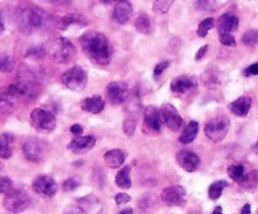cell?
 Instances as JSON below:
<instances>
[{
  "instance_id": "cell-33",
  "label": "cell",
  "mask_w": 258,
  "mask_h": 214,
  "mask_svg": "<svg viewBox=\"0 0 258 214\" xmlns=\"http://www.w3.org/2000/svg\"><path fill=\"white\" fill-rule=\"evenodd\" d=\"M214 19L213 18H207V19L202 20L201 24H199L198 30H197V34L201 38H206V35L208 34L209 30L214 27Z\"/></svg>"
},
{
  "instance_id": "cell-10",
  "label": "cell",
  "mask_w": 258,
  "mask_h": 214,
  "mask_svg": "<svg viewBox=\"0 0 258 214\" xmlns=\"http://www.w3.org/2000/svg\"><path fill=\"white\" fill-rule=\"evenodd\" d=\"M108 102L112 105H122L128 98V86L122 81H113L106 87Z\"/></svg>"
},
{
  "instance_id": "cell-14",
  "label": "cell",
  "mask_w": 258,
  "mask_h": 214,
  "mask_svg": "<svg viewBox=\"0 0 258 214\" xmlns=\"http://www.w3.org/2000/svg\"><path fill=\"white\" fill-rule=\"evenodd\" d=\"M144 127L153 132H160L163 130V118L160 110L155 106H149L144 112Z\"/></svg>"
},
{
  "instance_id": "cell-4",
  "label": "cell",
  "mask_w": 258,
  "mask_h": 214,
  "mask_svg": "<svg viewBox=\"0 0 258 214\" xmlns=\"http://www.w3.org/2000/svg\"><path fill=\"white\" fill-rule=\"evenodd\" d=\"M49 153V144L42 138H28L23 145V155L30 163H40Z\"/></svg>"
},
{
  "instance_id": "cell-44",
  "label": "cell",
  "mask_w": 258,
  "mask_h": 214,
  "mask_svg": "<svg viewBox=\"0 0 258 214\" xmlns=\"http://www.w3.org/2000/svg\"><path fill=\"white\" fill-rule=\"evenodd\" d=\"M258 75V63H253V64L249 65L248 68L244 69V76L249 77V76H257Z\"/></svg>"
},
{
  "instance_id": "cell-18",
  "label": "cell",
  "mask_w": 258,
  "mask_h": 214,
  "mask_svg": "<svg viewBox=\"0 0 258 214\" xmlns=\"http://www.w3.org/2000/svg\"><path fill=\"white\" fill-rule=\"evenodd\" d=\"M239 18L234 13H224L218 18L217 28H218L219 34H232V32L238 28Z\"/></svg>"
},
{
  "instance_id": "cell-6",
  "label": "cell",
  "mask_w": 258,
  "mask_h": 214,
  "mask_svg": "<svg viewBox=\"0 0 258 214\" xmlns=\"http://www.w3.org/2000/svg\"><path fill=\"white\" fill-rule=\"evenodd\" d=\"M63 85L71 91H80L85 90L86 85L88 82V75L86 69L81 65H73V67L68 68L60 77Z\"/></svg>"
},
{
  "instance_id": "cell-36",
  "label": "cell",
  "mask_w": 258,
  "mask_h": 214,
  "mask_svg": "<svg viewBox=\"0 0 258 214\" xmlns=\"http://www.w3.org/2000/svg\"><path fill=\"white\" fill-rule=\"evenodd\" d=\"M45 54V49L42 45H33V47L28 48L25 50V57H32V58H40Z\"/></svg>"
},
{
  "instance_id": "cell-25",
  "label": "cell",
  "mask_w": 258,
  "mask_h": 214,
  "mask_svg": "<svg viewBox=\"0 0 258 214\" xmlns=\"http://www.w3.org/2000/svg\"><path fill=\"white\" fill-rule=\"evenodd\" d=\"M202 82L207 88H217L222 83V75L217 69H208L202 75Z\"/></svg>"
},
{
  "instance_id": "cell-27",
  "label": "cell",
  "mask_w": 258,
  "mask_h": 214,
  "mask_svg": "<svg viewBox=\"0 0 258 214\" xmlns=\"http://www.w3.org/2000/svg\"><path fill=\"white\" fill-rule=\"evenodd\" d=\"M227 173H228L229 178L232 180L237 181V183H244V181L248 180V175L246 173V168L242 164H233V165H229L227 169Z\"/></svg>"
},
{
  "instance_id": "cell-51",
  "label": "cell",
  "mask_w": 258,
  "mask_h": 214,
  "mask_svg": "<svg viewBox=\"0 0 258 214\" xmlns=\"http://www.w3.org/2000/svg\"><path fill=\"white\" fill-rule=\"evenodd\" d=\"M213 214H223V210H222V206H216L213 210Z\"/></svg>"
},
{
  "instance_id": "cell-37",
  "label": "cell",
  "mask_w": 258,
  "mask_h": 214,
  "mask_svg": "<svg viewBox=\"0 0 258 214\" xmlns=\"http://www.w3.org/2000/svg\"><path fill=\"white\" fill-rule=\"evenodd\" d=\"M136 130V122L133 118H126L122 123V131L126 136H134Z\"/></svg>"
},
{
  "instance_id": "cell-16",
  "label": "cell",
  "mask_w": 258,
  "mask_h": 214,
  "mask_svg": "<svg viewBox=\"0 0 258 214\" xmlns=\"http://www.w3.org/2000/svg\"><path fill=\"white\" fill-rule=\"evenodd\" d=\"M96 145V137L92 135L77 136L67 145V149L75 154H85L92 150Z\"/></svg>"
},
{
  "instance_id": "cell-48",
  "label": "cell",
  "mask_w": 258,
  "mask_h": 214,
  "mask_svg": "<svg viewBox=\"0 0 258 214\" xmlns=\"http://www.w3.org/2000/svg\"><path fill=\"white\" fill-rule=\"evenodd\" d=\"M239 214H251V205L249 204H244Z\"/></svg>"
},
{
  "instance_id": "cell-26",
  "label": "cell",
  "mask_w": 258,
  "mask_h": 214,
  "mask_svg": "<svg viewBox=\"0 0 258 214\" xmlns=\"http://www.w3.org/2000/svg\"><path fill=\"white\" fill-rule=\"evenodd\" d=\"M13 142H14V137H13L12 133H2V135H0V158H12Z\"/></svg>"
},
{
  "instance_id": "cell-24",
  "label": "cell",
  "mask_w": 258,
  "mask_h": 214,
  "mask_svg": "<svg viewBox=\"0 0 258 214\" xmlns=\"http://www.w3.org/2000/svg\"><path fill=\"white\" fill-rule=\"evenodd\" d=\"M199 132V123L197 121H190V122L186 125V127L184 128L183 132L180 133V137H179V141L184 145H188V144L193 142L196 140L197 135Z\"/></svg>"
},
{
  "instance_id": "cell-11",
  "label": "cell",
  "mask_w": 258,
  "mask_h": 214,
  "mask_svg": "<svg viewBox=\"0 0 258 214\" xmlns=\"http://www.w3.org/2000/svg\"><path fill=\"white\" fill-rule=\"evenodd\" d=\"M160 113L163 122L165 123L169 130H171L173 132H178L180 130L183 126V117L171 103H164L161 106Z\"/></svg>"
},
{
  "instance_id": "cell-21",
  "label": "cell",
  "mask_w": 258,
  "mask_h": 214,
  "mask_svg": "<svg viewBox=\"0 0 258 214\" xmlns=\"http://www.w3.org/2000/svg\"><path fill=\"white\" fill-rule=\"evenodd\" d=\"M252 107V98L249 96H241L237 100L229 105V110L233 115L238 116V117H244L248 115L249 110Z\"/></svg>"
},
{
  "instance_id": "cell-8",
  "label": "cell",
  "mask_w": 258,
  "mask_h": 214,
  "mask_svg": "<svg viewBox=\"0 0 258 214\" xmlns=\"http://www.w3.org/2000/svg\"><path fill=\"white\" fill-rule=\"evenodd\" d=\"M231 121L226 116H219V117L212 118L211 121L206 123L204 126V132L208 136V138L213 142H221L224 140L229 131Z\"/></svg>"
},
{
  "instance_id": "cell-32",
  "label": "cell",
  "mask_w": 258,
  "mask_h": 214,
  "mask_svg": "<svg viewBox=\"0 0 258 214\" xmlns=\"http://www.w3.org/2000/svg\"><path fill=\"white\" fill-rule=\"evenodd\" d=\"M173 0H159V2H154L153 10L155 14H166L169 9L173 5Z\"/></svg>"
},
{
  "instance_id": "cell-2",
  "label": "cell",
  "mask_w": 258,
  "mask_h": 214,
  "mask_svg": "<svg viewBox=\"0 0 258 214\" xmlns=\"http://www.w3.org/2000/svg\"><path fill=\"white\" fill-rule=\"evenodd\" d=\"M17 19L20 32L25 35L49 29L55 23L53 15L48 14L38 5H28L22 8L18 13Z\"/></svg>"
},
{
  "instance_id": "cell-35",
  "label": "cell",
  "mask_w": 258,
  "mask_h": 214,
  "mask_svg": "<svg viewBox=\"0 0 258 214\" xmlns=\"http://www.w3.org/2000/svg\"><path fill=\"white\" fill-rule=\"evenodd\" d=\"M81 185V179L78 176H71L67 180L63 181L62 188L64 191H73L77 188H80Z\"/></svg>"
},
{
  "instance_id": "cell-23",
  "label": "cell",
  "mask_w": 258,
  "mask_h": 214,
  "mask_svg": "<svg viewBox=\"0 0 258 214\" xmlns=\"http://www.w3.org/2000/svg\"><path fill=\"white\" fill-rule=\"evenodd\" d=\"M131 165H126L117 171L115 176V183L121 189H130L133 185L131 181Z\"/></svg>"
},
{
  "instance_id": "cell-9",
  "label": "cell",
  "mask_w": 258,
  "mask_h": 214,
  "mask_svg": "<svg viewBox=\"0 0 258 214\" xmlns=\"http://www.w3.org/2000/svg\"><path fill=\"white\" fill-rule=\"evenodd\" d=\"M160 198L166 205L169 206H180L185 204L186 190L181 185H170L166 186L160 194Z\"/></svg>"
},
{
  "instance_id": "cell-20",
  "label": "cell",
  "mask_w": 258,
  "mask_h": 214,
  "mask_svg": "<svg viewBox=\"0 0 258 214\" xmlns=\"http://www.w3.org/2000/svg\"><path fill=\"white\" fill-rule=\"evenodd\" d=\"M105 100H103L101 96L93 95L90 97L85 98V100L81 102V108H82L85 112L93 113V115H97V113L102 112L103 108H105Z\"/></svg>"
},
{
  "instance_id": "cell-41",
  "label": "cell",
  "mask_w": 258,
  "mask_h": 214,
  "mask_svg": "<svg viewBox=\"0 0 258 214\" xmlns=\"http://www.w3.org/2000/svg\"><path fill=\"white\" fill-rule=\"evenodd\" d=\"M62 214H87V211H86L81 205L72 204V205L66 206V208L63 209Z\"/></svg>"
},
{
  "instance_id": "cell-45",
  "label": "cell",
  "mask_w": 258,
  "mask_h": 214,
  "mask_svg": "<svg viewBox=\"0 0 258 214\" xmlns=\"http://www.w3.org/2000/svg\"><path fill=\"white\" fill-rule=\"evenodd\" d=\"M96 201H97V199H96L93 195L83 196V198L78 199V203H80V204H86V205H91V204H95Z\"/></svg>"
},
{
  "instance_id": "cell-47",
  "label": "cell",
  "mask_w": 258,
  "mask_h": 214,
  "mask_svg": "<svg viewBox=\"0 0 258 214\" xmlns=\"http://www.w3.org/2000/svg\"><path fill=\"white\" fill-rule=\"evenodd\" d=\"M208 48H209L208 44H204L203 47H201V49H199L198 52L196 53V60H201L202 58H203L204 55H206V53H207V50H208Z\"/></svg>"
},
{
  "instance_id": "cell-22",
  "label": "cell",
  "mask_w": 258,
  "mask_h": 214,
  "mask_svg": "<svg viewBox=\"0 0 258 214\" xmlns=\"http://www.w3.org/2000/svg\"><path fill=\"white\" fill-rule=\"evenodd\" d=\"M105 159V163L110 166L111 169H117L120 168L123 164L126 159V153L121 149H112V150H108L107 153L103 156Z\"/></svg>"
},
{
  "instance_id": "cell-17",
  "label": "cell",
  "mask_w": 258,
  "mask_h": 214,
  "mask_svg": "<svg viewBox=\"0 0 258 214\" xmlns=\"http://www.w3.org/2000/svg\"><path fill=\"white\" fill-rule=\"evenodd\" d=\"M197 87L196 78L191 76H179L170 82L171 92L176 95H185Z\"/></svg>"
},
{
  "instance_id": "cell-29",
  "label": "cell",
  "mask_w": 258,
  "mask_h": 214,
  "mask_svg": "<svg viewBox=\"0 0 258 214\" xmlns=\"http://www.w3.org/2000/svg\"><path fill=\"white\" fill-rule=\"evenodd\" d=\"M135 28L139 33L141 34H151L154 29V24L151 18L148 14H141L140 17L136 19Z\"/></svg>"
},
{
  "instance_id": "cell-7",
  "label": "cell",
  "mask_w": 258,
  "mask_h": 214,
  "mask_svg": "<svg viewBox=\"0 0 258 214\" xmlns=\"http://www.w3.org/2000/svg\"><path fill=\"white\" fill-rule=\"evenodd\" d=\"M55 116L49 110L44 108H34L30 112V125L38 132L48 133L54 130L55 127Z\"/></svg>"
},
{
  "instance_id": "cell-46",
  "label": "cell",
  "mask_w": 258,
  "mask_h": 214,
  "mask_svg": "<svg viewBox=\"0 0 258 214\" xmlns=\"http://www.w3.org/2000/svg\"><path fill=\"white\" fill-rule=\"evenodd\" d=\"M71 132L76 136H81L83 132V126L81 123H75V125L71 126Z\"/></svg>"
},
{
  "instance_id": "cell-3",
  "label": "cell",
  "mask_w": 258,
  "mask_h": 214,
  "mask_svg": "<svg viewBox=\"0 0 258 214\" xmlns=\"http://www.w3.org/2000/svg\"><path fill=\"white\" fill-rule=\"evenodd\" d=\"M49 55L57 63L64 64L76 57V48L71 40L66 38H55L49 44Z\"/></svg>"
},
{
  "instance_id": "cell-50",
  "label": "cell",
  "mask_w": 258,
  "mask_h": 214,
  "mask_svg": "<svg viewBox=\"0 0 258 214\" xmlns=\"http://www.w3.org/2000/svg\"><path fill=\"white\" fill-rule=\"evenodd\" d=\"M118 214H134V211L131 208H125V209H122V210L118 211Z\"/></svg>"
},
{
  "instance_id": "cell-49",
  "label": "cell",
  "mask_w": 258,
  "mask_h": 214,
  "mask_svg": "<svg viewBox=\"0 0 258 214\" xmlns=\"http://www.w3.org/2000/svg\"><path fill=\"white\" fill-rule=\"evenodd\" d=\"M5 30V25H4V18H3L2 12H0V34H3Z\"/></svg>"
},
{
  "instance_id": "cell-19",
  "label": "cell",
  "mask_w": 258,
  "mask_h": 214,
  "mask_svg": "<svg viewBox=\"0 0 258 214\" xmlns=\"http://www.w3.org/2000/svg\"><path fill=\"white\" fill-rule=\"evenodd\" d=\"M133 15V5L130 2L120 0L115 4L112 10V19L117 24H126Z\"/></svg>"
},
{
  "instance_id": "cell-1",
  "label": "cell",
  "mask_w": 258,
  "mask_h": 214,
  "mask_svg": "<svg viewBox=\"0 0 258 214\" xmlns=\"http://www.w3.org/2000/svg\"><path fill=\"white\" fill-rule=\"evenodd\" d=\"M80 44L83 53L96 64L106 65L112 58V45L103 33L90 30L83 33L80 38Z\"/></svg>"
},
{
  "instance_id": "cell-42",
  "label": "cell",
  "mask_w": 258,
  "mask_h": 214,
  "mask_svg": "<svg viewBox=\"0 0 258 214\" xmlns=\"http://www.w3.org/2000/svg\"><path fill=\"white\" fill-rule=\"evenodd\" d=\"M221 43L223 45H227V47H236V38L233 37V34H223L219 38Z\"/></svg>"
},
{
  "instance_id": "cell-31",
  "label": "cell",
  "mask_w": 258,
  "mask_h": 214,
  "mask_svg": "<svg viewBox=\"0 0 258 214\" xmlns=\"http://www.w3.org/2000/svg\"><path fill=\"white\" fill-rule=\"evenodd\" d=\"M14 68V59L8 53H0V73H7Z\"/></svg>"
},
{
  "instance_id": "cell-30",
  "label": "cell",
  "mask_w": 258,
  "mask_h": 214,
  "mask_svg": "<svg viewBox=\"0 0 258 214\" xmlns=\"http://www.w3.org/2000/svg\"><path fill=\"white\" fill-rule=\"evenodd\" d=\"M229 184L226 180H217L214 183L211 184L208 189V196L212 200H217L218 198H221L222 193H223L224 188H227Z\"/></svg>"
},
{
  "instance_id": "cell-13",
  "label": "cell",
  "mask_w": 258,
  "mask_h": 214,
  "mask_svg": "<svg viewBox=\"0 0 258 214\" xmlns=\"http://www.w3.org/2000/svg\"><path fill=\"white\" fill-rule=\"evenodd\" d=\"M7 92L12 96L15 100H19V98H23V100H30V98L37 97L39 91H38L37 85L30 82H18L13 83L8 87Z\"/></svg>"
},
{
  "instance_id": "cell-43",
  "label": "cell",
  "mask_w": 258,
  "mask_h": 214,
  "mask_svg": "<svg viewBox=\"0 0 258 214\" xmlns=\"http://www.w3.org/2000/svg\"><path fill=\"white\" fill-rule=\"evenodd\" d=\"M131 200V196L126 193H118L115 195V201L117 204H125Z\"/></svg>"
},
{
  "instance_id": "cell-38",
  "label": "cell",
  "mask_w": 258,
  "mask_h": 214,
  "mask_svg": "<svg viewBox=\"0 0 258 214\" xmlns=\"http://www.w3.org/2000/svg\"><path fill=\"white\" fill-rule=\"evenodd\" d=\"M197 9L198 10H203V12H212V10L217 9V3L216 2H206V0H202V2H197Z\"/></svg>"
},
{
  "instance_id": "cell-12",
  "label": "cell",
  "mask_w": 258,
  "mask_h": 214,
  "mask_svg": "<svg viewBox=\"0 0 258 214\" xmlns=\"http://www.w3.org/2000/svg\"><path fill=\"white\" fill-rule=\"evenodd\" d=\"M32 186L34 191H37L39 195L44 196V198H53L57 194V183L49 175L42 174V175L35 176Z\"/></svg>"
},
{
  "instance_id": "cell-5",
  "label": "cell",
  "mask_w": 258,
  "mask_h": 214,
  "mask_svg": "<svg viewBox=\"0 0 258 214\" xmlns=\"http://www.w3.org/2000/svg\"><path fill=\"white\" fill-rule=\"evenodd\" d=\"M3 204H4L5 209L12 213H22L25 209L29 208L32 204V199L24 189H12L5 194Z\"/></svg>"
},
{
  "instance_id": "cell-34",
  "label": "cell",
  "mask_w": 258,
  "mask_h": 214,
  "mask_svg": "<svg viewBox=\"0 0 258 214\" xmlns=\"http://www.w3.org/2000/svg\"><path fill=\"white\" fill-rule=\"evenodd\" d=\"M242 42H243L244 45H248V47H254L258 42V32L254 29L248 30L243 34L242 37Z\"/></svg>"
},
{
  "instance_id": "cell-39",
  "label": "cell",
  "mask_w": 258,
  "mask_h": 214,
  "mask_svg": "<svg viewBox=\"0 0 258 214\" xmlns=\"http://www.w3.org/2000/svg\"><path fill=\"white\" fill-rule=\"evenodd\" d=\"M13 189V181L7 176H0V194H7Z\"/></svg>"
},
{
  "instance_id": "cell-15",
  "label": "cell",
  "mask_w": 258,
  "mask_h": 214,
  "mask_svg": "<svg viewBox=\"0 0 258 214\" xmlns=\"http://www.w3.org/2000/svg\"><path fill=\"white\" fill-rule=\"evenodd\" d=\"M176 161L183 170L193 173L201 165V158L198 154L190 150H181L176 154Z\"/></svg>"
},
{
  "instance_id": "cell-40",
  "label": "cell",
  "mask_w": 258,
  "mask_h": 214,
  "mask_svg": "<svg viewBox=\"0 0 258 214\" xmlns=\"http://www.w3.org/2000/svg\"><path fill=\"white\" fill-rule=\"evenodd\" d=\"M169 65H170V62H169V60H164V62L158 63V64L155 65V68H154V77L158 80V78L168 69Z\"/></svg>"
},
{
  "instance_id": "cell-28",
  "label": "cell",
  "mask_w": 258,
  "mask_h": 214,
  "mask_svg": "<svg viewBox=\"0 0 258 214\" xmlns=\"http://www.w3.org/2000/svg\"><path fill=\"white\" fill-rule=\"evenodd\" d=\"M86 20L82 15H78V14H67V15H63L59 20H58V28L60 30H66L73 24H80V25H85L86 24Z\"/></svg>"
}]
</instances>
